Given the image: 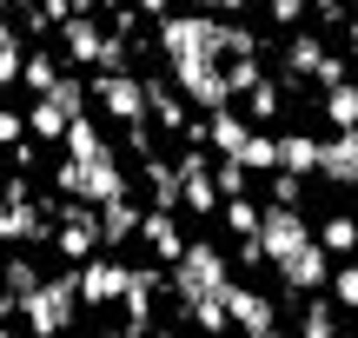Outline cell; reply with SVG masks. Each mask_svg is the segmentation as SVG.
Wrapping results in <instances>:
<instances>
[{"instance_id":"cell-1","label":"cell","mask_w":358,"mask_h":338,"mask_svg":"<svg viewBox=\"0 0 358 338\" xmlns=\"http://www.w3.org/2000/svg\"><path fill=\"white\" fill-rule=\"evenodd\" d=\"M53 186H60L66 199H87V206L127 199V172H120L113 153H100V159H60V166H53Z\"/></svg>"},{"instance_id":"cell-2","label":"cell","mask_w":358,"mask_h":338,"mask_svg":"<svg viewBox=\"0 0 358 338\" xmlns=\"http://www.w3.org/2000/svg\"><path fill=\"white\" fill-rule=\"evenodd\" d=\"M173 286H179V299H226L232 292V265H226V252L213 246V239H192L186 246V259L173 265Z\"/></svg>"},{"instance_id":"cell-3","label":"cell","mask_w":358,"mask_h":338,"mask_svg":"<svg viewBox=\"0 0 358 338\" xmlns=\"http://www.w3.org/2000/svg\"><path fill=\"white\" fill-rule=\"evenodd\" d=\"M73 312H80V272L47 279V286H40L34 299L20 305V318H27V332H34V338H60V332H73Z\"/></svg>"},{"instance_id":"cell-4","label":"cell","mask_w":358,"mask_h":338,"mask_svg":"<svg viewBox=\"0 0 358 338\" xmlns=\"http://www.w3.org/2000/svg\"><path fill=\"white\" fill-rule=\"evenodd\" d=\"M173 87L186 93L199 113H226L239 93H232V80H226V60H173Z\"/></svg>"},{"instance_id":"cell-5","label":"cell","mask_w":358,"mask_h":338,"mask_svg":"<svg viewBox=\"0 0 358 338\" xmlns=\"http://www.w3.org/2000/svg\"><path fill=\"white\" fill-rule=\"evenodd\" d=\"M312 239H319V233L306 226V212H299V206H266V226H259V246H266V259L279 265V272H285V265H292L299 252L312 246Z\"/></svg>"},{"instance_id":"cell-6","label":"cell","mask_w":358,"mask_h":338,"mask_svg":"<svg viewBox=\"0 0 358 338\" xmlns=\"http://www.w3.org/2000/svg\"><path fill=\"white\" fill-rule=\"evenodd\" d=\"M93 100H100L120 126H140V119L153 113V100H146V80H140V73H100V80H93Z\"/></svg>"},{"instance_id":"cell-7","label":"cell","mask_w":358,"mask_h":338,"mask_svg":"<svg viewBox=\"0 0 358 338\" xmlns=\"http://www.w3.org/2000/svg\"><path fill=\"white\" fill-rule=\"evenodd\" d=\"M133 292V265H120V259H87L80 265V299L87 305H120Z\"/></svg>"},{"instance_id":"cell-8","label":"cell","mask_w":358,"mask_h":338,"mask_svg":"<svg viewBox=\"0 0 358 338\" xmlns=\"http://www.w3.org/2000/svg\"><path fill=\"white\" fill-rule=\"evenodd\" d=\"M279 279H285V286H292V292H299V299H312V292H325V286H332V252H325V246H319V239H312V246H306V252H299V259H292V265H285V272H279Z\"/></svg>"},{"instance_id":"cell-9","label":"cell","mask_w":358,"mask_h":338,"mask_svg":"<svg viewBox=\"0 0 358 338\" xmlns=\"http://www.w3.org/2000/svg\"><path fill=\"white\" fill-rule=\"evenodd\" d=\"M140 239H146V246H153V259H159V265H179V259H186V246H192V239L179 233V219H173L166 206H153V212H146Z\"/></svg>"},{"instance_id":"cell-10","label":"cell","mask_w":358,"mask_h":338,"mask_svg":"<svg viewBox=\"0 0 358 338\" xmlns=\"http://www.w3.org/2000/svg\"><path fill=\"white\" fill-rule=\"evenodd\" d=\"M245 140H252V119H245L239 106H226V113H206V146H213L219 159H239Z\"/></svg>"},{"instance_id":"cell-11","label":"cell","mask_w":358,"mask_h":338,"mask_svg":"<svg viewBox=\"0 0 358 338\" xmlns=\"http://www.w3.org/2000/svg\"><path fill=\"white\" fill-rule=\"evenodd\" d=\"M226 305H232V325H239L245 338L279 325V305H272L266 292H252V286H232V292H226Z\"/></svg>"},{"instance_id":"cell-12","label":"cell","mask_w":358,"mask_h":338,"mask_svg":"<svg viewBox=\"0 0 358 338\" xmlns=\"http://www.w3.org/2000/svg\"><path fill=\"white\" fill-rule=\"evenodd\" d=\"M319 179H332V186H358V126H352V133H332V140H325Z\"/></svg>"},{"instance_id":"cell-13","label":"cell","mask_w":358,"mask_h":338,"mask_svg":"<svg viewBox=\"0 0 358 338\" xmlns=\"http://www.w3.org/2000/svg\"><path fill=\"white\" fill-rule=\"evenodd\" d=\"M319 159H325V140H312V133H279V172H319Z\"/></svg>"},{"instance_id":"cell-14","label":"cell","mask_w":358,"mask_h":338,"mask_svg":"<svg viewBox=\"0 0 358 338\" xmlns=\"http://www.w3.org/2000/svg\"><path fill=\"white\" fill-rule=\"evenodd\" d=\"M140 226H146V206H133V199L100 206V239H106V246H127V239H140Z\"/></svg>"},{"instance_id":"cell-15","label":"cell","mask_w":358,"mask_h":338,"mask_svg":"<svg viewBox=\"0 0 358 338\" xmlns=\"http://www.w3.org/2000/svg\"><path fill=\"white\" fill-rule=\"evenodd\" d=\"M325 60H332V53H325L319 34H292V47H285V73H292V80H319Z\"/></svg>"},{"instance_id":"cell-16","label":"cell","mask_w":358,"mask_h":338,"mask_svg":"<svg viewBox=\"0 0 358 338\" xmlns=\"http://www.w3.org/2000/svg\"><path fill=\"white\" fill-rule=\"evenodd\" d=\"M146 100H153V119H159V126H173V133H186V126H192L186 93H179V87H166V80H146Z\"/></svg>"},{"instance_id":"cell-17","label":"cell","mask_w":358,"mask_h":338,"mask_svg":"<svg viewBox=\"0 0 358 338\" xmlns=\"http://www.w3.org/2000/svg\"><path fill=\"white\" fill-rule=\"evenodd\" d=\"M146 186H153V206H166V212H179V206H186L179 166H166V159H146Z\"/></svg>"},{"instance_id":"cell-18","label":"cell","mask_w":358,"mask_h":338,"mask_svg":"<svg viewBox=\"0 0 358 338\" xmlns=\"http://www.w3.org/2000/svg\"><path fill=\"white\" fill-rule=\"evenodd\" d=\"M319 246L332 252V259H358V219L352 212H332V219L319 226Z\"/></svg>"},{"instance_id":"cell-19","label":"cell","mask_w":358,"mask_h":338,"mask_svg":"<svg viewBox=\"0 0 358 338\" xmlns=\"http://www.w3.org/2000/svg\"><path fill=\"white\" fill-rule=\"evenodd\" d=\"M299 338H345L338 332V299H306V318H299Z\"/></svg>"},{"instance_id":"cell-20","label":"cell","mask_w":358,"mask_h":338,"mask_svg":"<svg viewBox=\"0 0 358 338\" xmlns=\"http://www.w3.org/2000/svg\"><path fill=\"white\" fill-rule=\"evenodd\" d=\"M66 126H73V119H66V113H60V106H53V100H34V106H27V133H34L40 146L66 140Z\"/></svg>"},{"instance_id":"cell-21","label":"cell","mask_w":358,"mask_h":338,"mask_svg":"<svg viewBox=\"0 0 358 338\" xmlns=\"http://www.w3.org/2000/svg\"><path fill=\"white\" fill-rule=\"evenodd\" d=\"M60 146H66V159H100V153H113V146H106V133L93 126V113H87V119H73Z\"/></svg>"},{"instance_id":"cell-22","label":"cell","mask_w":358,"mask_h":338,"mask_svg":"<svg viewBox=\"0 0 358 338\" xmlns=\"http://www.w3.org/2000/svg\"><path fill=\"white\" fill-rule=\"evenodd\" d=\"M325 119H332L338 133L358 126V80H338V87H325Z\"/></svg>"},{"instance_id":"cell-23","label":"cell","mask_w":358,"mask_h":338,"mask_svg":"<svg viewBox=\"0 0 358 338\" xmlns=\"http://www.w3.org/2000/svg\"><path fill=\"white\" fill-rule=\"evenodd\" d=\"M20 80H27V93H34V100H47V93L60 87L66 73H60V60H53V53L40 47V53H27V73H20Z\"/></svg>"},{"instance_id":"cell-24","label":"cell","mask_w":358,"mask_h":338,"mask_svg":"<svg viewBox=\"0 0 358 338\" xmlns=\"http://www.w3.org/2000/svg\"><path fill=\"white\" fill-rule=\"evenodd\" d=\"M219 219H226V233L259 239V226H266V206H252V199H226V206H219Z\"/></svg>"},{"instance_id":"cell-25","label":"cell","mask_w":358,"mask_h":338,"mask_svg":"<svg viewBox=\"0 0 358 338\" xmlns=\"http://www.w3.org/2000/svg\"><path fill=\"white\" fill-rule=\"evenodd\" d=\"M239 166L245 172H279V133H252L245 153H239Z\"/></svg>"},{"instance_id":"cell-26","label":"cell","mask_w":358,"mask_h":338,"mask_svg":"<svg viewBox=\"0 0 358 338\" xmlns=\"http://www.w3.org/2000/svg\"><path fill=\"white\" fill-rule=\"evenodd\" d=\"M186 318H192L206 338H219V332L232 325V305H226V299H192V305H186Z\"/></svg>"},{"instance_id":"cell-27","label":"cell","mask_w":358,"mask_h":338,"mask_svg":"<svg viewBox=\"0 0 358 338\" xmlns=\"http://www.w3.org/2000/svg\"><path fill=\"white\" fill-rule=\"evenodd\" d=\"M279 100H285V93L272 87V80H259V87L245 93V106H239V113H245V119H279Z\"/></svg>"},{"instance_id":"cell-28","label":"cell","mask_w":358,"mask_h":338,"mask_svg":"<svg viewBox=\"0 0 358 338\" xmlns=\"http://www.w3.org/2000/svg\"><path fill=\"white\" fill-rule=\"evenodd\" d=\"M47 100H53V106H60V113H66V119H87V87H80V80H73V73H66V80H60V87H53V93H47Z\"/></svg>"},{"instance_id":"cell-29","label":"cell","mask_w":358,"mask_h":338,"mask_svg":"<svg viewBox=\"0 0 358 338\" xmlns=\"http://www.w3.org/2000/svg\"><path fill=\"white\" fill-rule=\"evenodd\" d=\"M213 179H219V193H226V199H245V186H252V172H245L239 159H219V166H213Z\"/></svg>"},{"instance_id":"cell-30","label":"cell","mask_w":358,"mask_h":338,"mask_svg":"<svg viewBox=\"0 0 358 338\" xmlns=\"http://www.w3.org/2000/svg\"><path fill=\"white\" fill-rule=\"evenodd\" d=\"M332 299L345 305V312H358V259H345V265L332 272Z\"/></svg>"},{"instance_id":"cell-31","label":"cell","mask_w":358,"mask_h":338,"mask_svg":"<svg viewBox=\"0 0 358 338\" xmlns=\"http://www.w3.org/2000/svg\"><path fill=\"white\" fill-rule=\"evenodd\" d=\"M27 73V47H20V27L0 40V80H20Z\"/></svg>"},{"instance_id":"cell-32","label":"cell","mask_w":358,"mask_h":338,"mask_svg":"<svg viewBox=\"0 0 358 338\" xmlns=\"http://www.w3.org/2000/svg\"><path fill=\"white\" fill-rule=\"evenodd\" d=\"M272 179V206H299V199H306V179H299V172H266Z\"/></svg>"},{"instance_id":"cell-33","label":"cell","mask_w":358,"mask_h":338,"mask_svg":"<svg viewBox=\"0 0 358 338\" xmlns=\"http://www.w3.org/2000/svg\"><path fill=\"white\" fill-rule=\"evenodd\" d=\"M306 7H312V0H266V13L279 27H299V20H306Z\"/></svg>"},{"instance_id":"cell-34","label":"cell","mask_w":358,"mask_h":338,"mask_svg":"<svg viewBox=\"0 0 358 338\" xmlns=\"http://www.w3.org/2000/svg\"><path fill=\"white\" fill-rule=\"evenodd\" d=\"M0 140H7V146H27V113H0Z\"/></svg>"},{"instance_id":"cell-35","label":"cell","mask_w":358,"mask_h":338,"mask_svg":"<svg viewBox=\"0 0 358 338\" xmlns=\"http://www.w3.org/2000/svg\"><path fill=\"white\" fill-rule=\"evenodd\" d=\"M312 13L319 20H345V0H312Z\"/></svg>"},{"instance_id":"cell-36","label":"cell","mask_w":358,"mask_h":338,"mask_svg":"<svg viewBox=\"0 0 358 338\" xmlns=\"http://www.w3.org/2000/svg\"><path fill=\"white\" fill-rule=\"evenodd\" d=\"M245 0H199V13H239Z\"/></svg>"},{"instance_id":"cell-37","label":"cell","mask_w":358,"mask_h":338,"mask_svg":"<svg viewBox=\"0 0 358 338\" xmlns=\"http://www.w3.org/2000/svg\"><path fill=\"white\" fill-rule=\"evenodd\" d=\"M140 13H153V20H166V0H133Z\"/></svg>"},{"instance_id":"cell-38","label":"cell","mask_w":358,"mask_h":338,"mask_svg":"<svg viewBox=\"0 0 358 338\" xmlns=\"http://www.w3.org/2000/svg\"><path fill=\"white\" fill-rule=\"evenodd\" d=\"M252 338H285V332H279V325H272V332H252Z\"/></svg>"},{"instance_id":"cell-39","label":"cell","mask_w":358,"mask_h":338,"mask_svg":"<svg viewBox=\"0 0 358 338\" xmlns=\"http://www.w3.org/2000/svg\"><path fill=\"white\" fill-rule=\"evenodd\" d=\"M352 47H358V13H352Z\"/></svg>"}]
</instances>
